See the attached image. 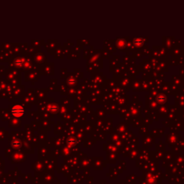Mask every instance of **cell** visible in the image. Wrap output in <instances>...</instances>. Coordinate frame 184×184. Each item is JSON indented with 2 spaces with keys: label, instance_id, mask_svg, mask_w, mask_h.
Masks as SVG:
<instances>
[{
  "label": "cell",
  "instance_id": "6da1fadb",
  "mask_svg": "<svg viewBox=\"0 0 184 184\" xmlns=\"http://www.w3.org/2000/svg\"><path fill=\"white\" fill-rule=\"evenodd\" d=\"M12 114L16 117H20L24 115L25 114V110L23 109V107H22L20 105H16L14 106H13L12 109Z\"/></svg>",
  "mask_w": 184,
  "mask_h": 184
}]
</instances>
